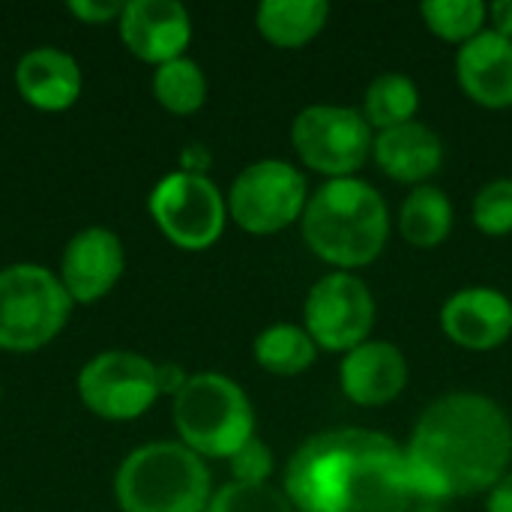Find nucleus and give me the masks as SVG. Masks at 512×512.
Listing matches in <instances>:
<instances>
[{"label": "nucleus", "mask_w": 512, "mask_h": 512, "mask_svg": "<svg viewBox=\"0 0 512 512\" xmlns=\"http://www.w3.org/2000/svg\"><path fill=\"white\" fill-rule=\"evenodd\" d=\"M426 27L453 45H465L486 30L489 6L483 0H429L420 6Z\"/></svg>", "instance_id": "nucleus-24"}, {"label": "nucleus", "mask_w": 512, "mask_h": 512, "mask_svg": "<svg viewBox=\"0 0 512 512\" xmlns=\"http://www.w3.org/2000/svg\"><path fill=\"white\" fill-rule=\"evenodd\" d=\"M210 498L207 462L180 441L141 444L114 471V501L123 512H207Z\"/></svg>", "instance_id": "nucleus-4"}, {"label": "nucleus", "mask_w": 512, "mask_h": 512, "mask_svg": "<svg viewBox=\"0 0 512 512\" xmlns=\"http://www.w3.org/2000/svg\"><path fill=\"white\" fill-rule=\"evenodd\" d=\"M486 512H512V471L510 474H504V477L489 489Z\"/></svg>", "instance_id": "nucleus-30"}, {"label": "nucleus", "mask_w": 512, "mask_h": 512, "mask_svg": "<svg viewBox=\"0 0 512 512\" xmlns=\"http://www.w3.org/2000/svg\"><path fill=\"white\" fill-rule=\"evenodd\" d=\"M66 9L81 24H108V21H120L123 3H117V0H72V3H66Z\"/></svg>", "instance_id": "nucleus-28"}, {"label": "nucleus", "mask_w": 512, "mask_h": 512, "mask_svg": "<svg viewBox=\"0 0 512 512\" xmlns=\"http://www.w3.org/2000/svg\"><path fill=\"white\" fill-rule=\"evenodd\" d=\"M231 477L234 483H249V486H264L273 474V450L261 438H249L231 459Z\"/></svg>", "instance_id": "nucleus-27"}, {"label": "nucleus", "mask_w": 512, "mask_h": 512, "mask_svg": "<svg viewBox=\"0 0 512 512\" xmlns=\"http://www.w3.org/2000/svg\"><path fill=\"white\" fill-rule=\"evenodd\" d=\"M291 144L297 159L330 180L354 177L372 156L375 135L357 108L309 105L294 117Z\"/></svg>", "instance_id": "nucleus-9"}, {"label": "nucleus", "mask_w": 512, "mask_h": 512, "mask_svg": "<svg viewBox=\"0 0 512 512\" xmlns=\"http://www.w3.org/2000/svg\"><path fill=\"white\" fill-rule=\"evenodd\" d=\"M306 246L333 270L354 273L378 261L390 237V210L381 192L360 180H327L306 204L303 219Z\"/></svg>", "instance_id": "nucleus-3"}, {"label": "nucleus", "mask_w": 512, "mask_h": 512, "mask_svg": "<svg viewBox=\"0 0 512 512\" xmlns=\"http://www.w3.org/2000/svg\"><path fill=\"white\" fill-rule=\"evenodd\" d=\"M474 225L489 237L512 234V180H492L486 183L471 207Z\"/></svg>", "instance_id": "nucleus-26"}, {"label": "nucleus", "mask_w": 512, "mask_h": 512, "mask_svg": "<svg viewBox=\"0 0 512 512\" xmlns=\"http://www.w3.org/2000/svg\"><path fill=\"white\" fill-rule=\"evenodd\" d=\"M84 75L78 60L54 45L30 48L15 63V90L36 111H66L78 102Z\"/></svg>", "instance_id": "nucleus-16"}, {"label": "nucleus", "mask_w": 512, "mask_h": 512, "mask_svg": "<svg viewBox=\"0 0 512 512\" xmlns=\"http://www.w3.org/2000/svg\"><path fill=\"white\" fill-rule=\"evenodd\" d=\"M489 21H492L495 33H501L504 39L512 42V0H495L489 6Z\"/></svg>", "instance_id": "nucleus-31"}, {"label": "nucleus", "mask_w": 512, "mask_h": 512, "mask_svg": "<svg viewBox=\"0 0 512 512\" xmlns=\"http://www.w3.org/2000/svg\"><path fill=\"white\" fill-rule=\"evenodd\" d=\"M417 512H441V510H432V507H423V510H417Z\"/></svg>", "instance_id": "nucleus-32"}, {"label": "nucleus", "mask_w": 512, "mask_h": 512, "mask_svg": "<svg viewBox=\"0 0 512 512\" xmlns=\"http://www.w3.org/2000/svg\"><path fill=\"white\" fill-rule=\"evenodd\" d=\"M420 111V90L405 72H384L378 75L366 93H363V108L360 114L366 123L378 132L411 123Z\"/></svg>", "instance_id": "nucleus-22"}, {"label": "nucleus", "mask_w": 512, "mask_h": 512, "mask_svg": "<svg viewBox=\"0 0 512 512\" xmlns=\"http://www.w3.org/2000/svg\"><path fill=\"white\" fill-rule=\"evenodd\" d=\"M453 216L456 213L447 192L438 186H417L399 210V231L405 243L417 249H435L450 237Z\"/></svg>", "instance_id": "nucleus-20"}, {"label": "nucleus", "mask_w": 512, "mask_h": 512, "mask_svg": "<svg viewBox=\"0 0 512 512\" xmlns=\"http://www.w3.org/2000/svg\"><path fill=\"white\" fill-rule=\"evenodd\" d=\"M372 327L375 297L360 276L333 270L309 288L303 303V330L321 351L348 354L369 342Z\"/></svg>", "instance_id": "nucleus-11"}, {"label": "nucleus", "mask_w": 512, "mask_h": 512, "mask_svg": "<svg viewBox=\"0 0 512 512\" xmlns=\"http://www.w3.org/2000/svg\"><path fill=\"white\" fill-rule=\"evenodd\" d=\"M228 216L255 237H270L303 219L309 204L306 177L285 159L246 165L228 189Z\"/></svg>", "instance_id": "nucleus-8"}, {"label": "nucleus", "mask_w": 512, "mask_h": 512, "mask_svg": "<svg viewBox=\"0 0 512 512\" xmlns=\"http://www.w3.org/2000/svg\"><path fill=\"white\" fill-rule=\"evenodd\" d=\"M0 396H3V390H0Z\"/></svg>", "instance_id": "nucleus-33"}, {"label": "nucleus", "mask_w": 512, "mask_h": 512, "mask_svg": "<svg viewBox=\"0 0 512 512\" xmlns=\"http://www.w3.org/2000/svg\"><path fill=\"white\" fill-rule=\"evenodd\" d=\"M252 354L264 372L279 375V378H294V375H303L315 363L318 345L297 324H273L255 336Z\"/></svg>", "instance_id": "nucleus-21"}, {"label": "nucleus", "mask_w": 512, "mask_h": 512, "mask_svg": "<svg viewBox=\"0 0 512 512\" xmlns=\"http://www.w3.org/2000/svg\"><path fill=\"white\" fill-rule=\"evenodd\" d=\"M456 81L465 96L483 108H512V42L483 30L456 54Z\"/></svg>", "instance_id": "nucleus-17"}, {"label": "nucleus", "mask_w": 512, "mask_h": 512, "mask_svg": "<svg viewBox=\"0 0 512 512\" xmlns=\"http://www.w3.org/2000/svg\"><path fill=\"white\" fill-rule=\"evenodd\" d=\"M171 420L180 444L201 459H231L255 438V408L246 390L219 372L189 375L171 399Z\"/></svg>", "instance_id": "nucleus-5"}, {"label": "nucleus", "mask_w": 512, "mask_h": 512, "mask_svg": "<svg viewBox=\"0 0 512 512\" xmlns=\"http://www.w3.org/2000/svg\"><path fill=\"white\" fill-rule=\"evenodd\" d=\"M405 459L414 495L423 501L489 492L510 474V417L489 396L447 393L414 423Z\"/></svg>", "instance_id": "nucleus-2"}, {"label": "nucleus", "mask_w": 512, "mask_h": 512, "mask_svg": "<svg viewBox=\"0 0 512 512\" xmlns=\"http://www.w3.org/2000/svg\"><path fill=\"white\" fill-rule=\"evenodd\" d=\"M150 219L162 237L183 252H204L219 243L228 222V201L207 174L171 171L165 174L150 198Z\"/></svg>", "instance_id": "nucleus-7"}, {"label": "nucleus", "mask_w": 512, "mask_h": 512, "mask_svg": "<svg viewBox=\"0 0 512 512\" xmlns=\"http://www.w3.org/2000/svg\"><path fill=\"white\" fill-rule=\"evenodd\" d=\"M339 384L354 405H390L408 387V360L393 342L369 339L345 354L339 366Z\"/></svg>", "instance_id": "nucleus-15"}, {"label": "nucleus", "mask_w": 512, "mask_h": 512, "mask_svg": "<svg viewBox=\"0 0 512 512\" xmlns=\"http://www.w3.org/2000/svg\"><path fill=\"white\" fill-rule=\"evenodd\" d=\"M159 396L156 363L135 351H102L78 372L81 405L111 423L144 417Z\"/></svg>", "instance_id": "nucleus-10"}, {"label": "nucleus", "mask_w": 512, "mask_h": 512, "mask_svg": "<svg viewBox=\"0 0 512 512\" xmlns=\"http://www.w3.org/2000/svg\"><path fill=\"white\" fill-rule=\"evenodd\" d=\"M126 270L123 240L102 225H90L78 231L60 255V282L72 303H96L108 297Z\"/></svg>", "instance_id": "nucleus-12"}, {"label": "nucleus", "mask_w": 512, "mask_h": 512, "mask_svg": "<svg viewBox=\"0 0 512 512\" xmlns=\"http://www.w3.org/2000/svg\"><path fill=\"white\" fill-rule=\"evenodd\" d=\"M117 27L129 54L150 66L186 57L192 42L189 9L177 0H129L123 3Z\"/></svg>", "instance_id": "nucleus-13"}, {"label": "nucleus", "mask_w": 512, "mask_h": 512, "mask_svg": "<svg viewBox=\"0 0 512 512\" xmlns=\"http://www.w3.org/2000/svg\"><path fill=\"white\" fill-rule=\"evenodd\" d=\"M72 297L57 273L42 264H9L0 270V351L33 354L51 345L72 315Z\"/></svg>", "instance_id": "nucleus-6"}, {"label": "nucleus", "mask_w": 512, "mask_h": 512, "mask_svg": "<svg viewBox=\"0 0 512 512\" xmlns=\"http://www.w3.org/2000/svg\"><path fill=\"white\" fill-rule=\"evenodd\" d=\"M207 512H297L291 507L288 495L273 489L270 483L264 486H249V483H228L213 492Z\"/></svg>", "instance_id": "nucleus-25"}, {"label": "nucleus", "mask_w": 512, "mask_h": 512, "mask_svg": "<svg viewBox=\"0 0 512 512\" xmlns=\"http://www.w3.org/2000/svg\"><path fill=\"white\" fill-rule=\"evenodd\" d=\"M327 18L330 6L324 0H264L255 27L276 48H303L324 30Z\"/></svg>", "instance_id": "nucleus-19"}, {"label": "nucleus", "mask_w": 512, "mask_h": 512, "mask_svg": "<svg viewBox=\"0 0 512 512\" xmlns=\"http://www.w3.org/2000/svg\"><path fill=\"white\" fill-rule=\"evenodd\" d=\"M297 512H411L405 447L372 429H327L306 438L285 465Z\"/></svg>", "instance_id": "nucleus-1"}, {"label": "nucleus", "mask_w": 512, "mask_h": 512, "mask_svg": "<svg viewBox=\"0 0 512 512\" xmlns=\"http://www.w3.org/2000/svg\"><path fill=\"white\" fill-rule=\"evenodd\" d=\"M372 156L390 180L420 186L423 180L438 174L444 162V144L435 135V129H429L420 120H411L378 132Z\"/></svg>", "instance_id": "nucleus-18"}, {"label": "nucleus", "mask_w": 512, "mask_h": 512, "mask_svg": "<svg viewBox=\"0 0 512 512\" xmlns=\"http://www.w3.org/2000/svg\"><path fill=\"white\" fill-rule=\"evenodd\" d=\"M441 330L465 351H495L512 336V300L486 285L462 288L444 303Z\"/></svg>", "instance_id": "nucleus-14"}, {"label": "nucleus", "mask_w": 512, "mask_h": 512, "mask_svg": "<svg viewBox=\"0 0 512 512\" xmlns=\"http://www.w3.org/2000/svg\"><path fill=\"white\" fill-rule=\"evenodd\" d=\"M153 96L168 114L189 117L207 102V75L192 57H177L171 63L156 66Z\"/></svg>", "instance_id": "nucleus-23"}, {"label": "nucleus", "mask_w": 512, "mask_h": 512, "mask_svg": "<svg viewBox=\"0 0 512 512\" xmlns=\"http://www.w3.org/2000/svg\"><path fill=\"white\" fill-rule=\"evenodd\" d=\"M156 381H159V393L174 399V396L186 387L189 375H186L183 366H177V363H162V366H156Z\"/></svg>", "instance_id": "nucleus-29"}]
</instances>
